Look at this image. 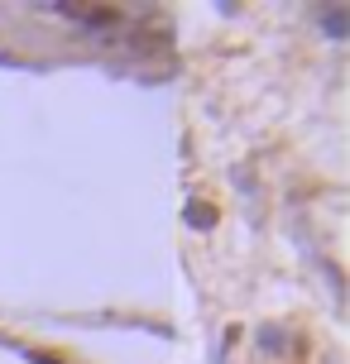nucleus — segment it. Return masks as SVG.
I'll return each mask as SVG.
<instances>
[{"mask_svg": "<svg viewBox=\"0 0 350 364\" xmlns=\"http://www.w3.org/2000/svg\"><path fill=\"white\" fill-rule=\"evenodd\" d=\"M187 225H192V230H211V225H216V211H211L206 201H192V206H187Z\"/></svg>", "mask_w": 350, "mask_h": 364, "instance_id": "1", "label": "nucleus"}, {"mask_svg": "<svg viewBox=\"0 0 350 364\" xmlns=\"http://www.w3.org/2000/svg\"><path fill=\"white\" fill-rule=\"evenodd\" d=\"M24 360L29 364H58V360H48V355H38V350H24Z\"/></svg>", "mask_w": 350, "mask_h": 364, "instance_id": "3", "label": "nucleus"}, {"mask_svg": "<svg viewBox=\"0 0 350 364\" xmlns=\"http://www.w3.org/2000/svg\"><path fill=\"white\" fill-rule=\"evenodd\" d=\"M327 34L346 38V10H327Z\"/></svg>", "mask_w": 350, "mask_h": 364, "instance_id": "2", "label": "nucleus"}]
</instances>
